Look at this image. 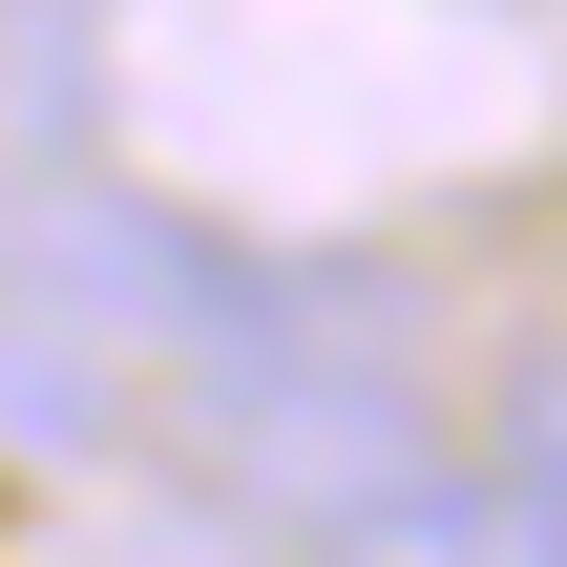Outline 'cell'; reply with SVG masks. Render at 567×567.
Instances as JSON below:
<instances>
[{"label": "cell", "mask_w": 567, "mask_h": 567, "mask_svg": "<svg viewBox=\"0 0 567 567\" xmlns=\"http://www.w3.org/2000/svg\"><path fill=\"white\" fill-rule=\"evenodd\" d=\"M168 442L231 526L274 547H337L358 505H400L442 463V400H421V295L379 252H252L210 358L168 379Z\"/></svg>", "instance_id": "obj_1"}, {"label": "cell", "mask_w": 567, "mask_h": 567, "mask_svg": "<svg viewBox=\"0 0 567 567\" xmlns=\"http://www.w3.org/2000/svg\"><path fill=\"white\" fill-rule=\"evenodd\" d=\"M505 463H526V484H547V505H567V337H547V358H526V379H505Z\"/></svg>", "instance_id": "obj_3"}, {"label": "cell", "mask_w": 567, "mask_h": 567, "mask_svg": "<svg viewBox=\"0 0 567 567\" xmlns=\"http://www.w3.org/2000/svg\"><path fill=\"white\" fill-rule=\"evenodd\" d=\"M316 567H567V505L526 463H421L400 505H358Z\"/></svg>", "instance_id": "obj_2"}]
</instances>
